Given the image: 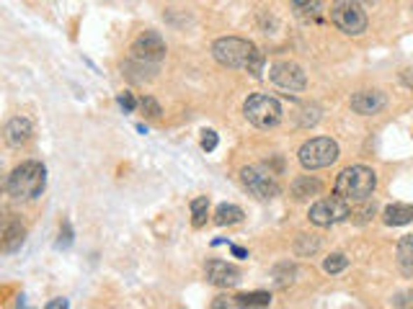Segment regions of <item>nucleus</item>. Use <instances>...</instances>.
<instances>
[{"label": "nucleus", "mask_w": 413, "mask_h": 309, "mask_svg": "<svg viewBox=\"0 0 413 309\" xmlns=\"http://www.w3.org/2000/svg\"><path fill=\"white\" fill-rule=\"evenodd\" d=\"M212 55L223 67L230 70H248L253 78H261L264 73V52H258L248 39L238 36H225L212 44Z\"/></svg>", "instance_id": "1"}, {"label": "nucleus", "mask_w": 413, "mask_h": 309, "mask_svg": "<svg viewBox=\"0 0 413 309\" xmlns=\"http://www.w3.org/2000/svg\"><path fill=\"white\" fill-rule=\"evenodd\" d=\"M47 186V168L36 160H29V163H21L16 171L10 173L8 180H6V191L13 199H21V201H31L36 196H41Z\"/></svg>", "instance_id": "2"}, {"label": "nucleus", "mask_w": 413, "mask_h": 309, "mask_svg": "<svg viewBox=\"0 0 413 309\" xmlns=\"http://www.w3.org/2000/svg\"><path fill=\"white\" fill-rule=\"evenodd\" d=\"M377 186V175L367 165H351L346 171H341L336 178V194L349 199V201H370Z\"/></svg>", "instance_id": "3"}, {"label": "nucleus", "mask_w": 413, "mask_h": 309, "mask_svg": "<svg viewBox=\"0 0 413 309\" xmlns=\"http://www.w3.org/2000/svg\"><path fill=\"white\" fill-rule=\"evenodd\" d=\"M298 157L305 171H321V168H328L339 160V145L328 137L307 139L305 145L300 147Z\"/></svg>", "instance_id": "4"}, {"label": "nucleus", "mask_w": 413, "mask_h": 309, "mask_svg": "<svg viewBox=\"0 0 413 309\" xmlns=\"http://www.w3.org/2000/svg\"><path fill=\"white\" fill-rule=\"evenodd\" d=\"M243 114L258 129H272V127H276L281 122L279 101L272 96H264V93H253L248 98L246 106H243Z\"/></svg>", "instance_id": "5"}, {"label": "nucleus", "mask_w": 413, "mask_h": 309, "mask_svg": "<svg viewBox=\"0 0 413 309\" xmlns=\"http://www.w3.org/2000/svg\"><path fill=\"white\" fill-rule=\"evenodd\" d=\"M330 21L349 36H359L367 31V13L356 0H333Z\"/></svg>", "instance_id": "6"}, {"label": "nucleus", "mask_w": 413, "mask_h": 309, "mask_svg": "<svg viewBox=\"0 0 413 309\" xmlns=\"http://www.w3.org/2000/svg\"><path fill=\"white\" fill-rule=\"evenodd\" d=\"M351 214V201L344 199V196H326L321 201H315L310 206V222L318 224V227H330V224H339Z\"/></svg>", "instance_id": "7"}, {"label": "nucleus", "mask_w": 413, "mask_h": 309, "mask_svg": "<svg viewBox=\"0 0 413 309\" xmlns=\"http://www.w3.org/2000/svg\"><path fill=\"white\" fill-rule=\"evenodd\" d=\"M240 180H243V186L256 196V199H274V196H279V191H281L276 178H274V173L264 171L261 165L243 168V171H240Z\"/></svg>", "instance_id": "8"}, {"label": "nucleus", "mask_w": 413, "mask_h": 309, "mask_svg": "<svg viewBox=\"0 0 413 309\" xmlns=\"http://www.w3.org/2000/svg\"><path fill=\"white\" fill-rule=\"evenodd\" d=\"M269 75H272L274 85L279 90H287V93H300V90H305V85H307V78H305V73H302V67L295 65V62H276Z\"/></svg>", "instance_id": "9"}, {"label": "nucleus", "mask_w": 413, "mask_h": 309, "mask_svg": "<svg viewBox=\"0 0 413 309\" xmlns=\"http://www.w3.org/2000/svg\"><path fill=\"white\" fill-rule=\"evenodd\" d=\"M134 59H145V62H160L165 57V41L158 31H142L132 44Z\"/></svg>", "instance_id": "10"}, {"label": "nucleus", "mask_w": 413, "mask_h": 309, "mask_svg": "<svg viewBox=\"0 0 413 309\" xmlns=\"http://www.w3.org/2000/svg\"><path fill=\"white\" fill-rule=\"evenodd\" d=\"M385 106H388V98H385V93H380V90H359V93L351 96V108L362 116L380 114Z\"/></svg>", "instance_id": "11"}, {"label": "nucleus", "mask_w": 413, "mask_h": 309, "mask_svg": "<svg viewBox=\"0 0 413 309\" xmlns=\"http://www.w3.org/2000/svg\"><path fill=\"white\" fill-rule=\"evenodd\" d=\"M204 273H206V281H209V284L223 286V289H230V286H235L240 281V271L225 261H209L206 263Z\"/></svg>", "instance_id": "12"}, {"label": "nucleus", "mask_w": 413, "mask_h": 309, "mask_svg": "<svg viewBox=\"0 0 413 309\" xmlns=\"http://www.w3.org/2000/svg\"><path fill=\"white\" fill-rule=\"evenodd\" d=\"M31 134H34V127L26 116H16V119H10V122L6 124V142H8L10 147L26 145V142L31 139Z\"/></svg>", "instance_id": "13"}, {"label": "nucleus", "mask_w": 413, "mask_h": 309, "mask_svg": "<svg viewBox=\"0 0 413 309\" xmlns=\"http://www.w3.org/2000/svg\"><path fill=\"white\" fill-rule=\"evenodd\" d=\"M321 191H323V183L318 178H313V175H300V178H295L292 188H289V194H292L295 201H307V199L318 196Z\"/></svg>", "instance_id": "14"}, {"label": "nucleus", "mask_w": 413, "mask_h": 309, "mask_svg": "<svg viewBox=\"0 0 413 309\" xmlns=\"http://www.w3.org/2000/svg\"><path fill=\"white\" fill-rule=\"evenodd\" d=\"M382 220L388 227H403L413 222V203H390L382 212Z\"/></svg>", "instance_id": "15"}, {"label": "nucleus", "mask_w": 413, "mask_h": 309, "mask_svg": "<svg viewBox=\"0 0 413 309\" xmlns=\"http://www.w3.org/2000/svg\"><path fill=\"white\" fill-rule=\"evenodd\" d=\"M24 235L26 229L18 220H10L3 229V252H16L21 245H24Z\"/></svg>", "instance_id": "16"}, {"label": "nucleus", "mask_w": 413, "mask_h": 309, "mask_svg": "<svg viewBox=\"0 0 413 309\" xmlns=\"http://www.w3.org/2000/svg\"><path fill=\"white\" fill-rule=\"evenodd\" d=\"M292 10L300 21H318L323 10V0H292Z\"/></svg>", "instance_id": "17"}, {"label": "nucleus", "mask_w": 413, "mask_h": 309, "mask_svg": "<svg viewBox=\"0 0 413 309\" xmlns=\"http://www.w3.org/2000/svg\"><path fill=\"white\" fill-rule=\"evenodd\" d=\"M398 266L405 276H413V235L400 237L398 243Z\"/></svg>", "instance_id": "18"}, {"label": "nucleus", "mask_w": 413, "mask_h": 309, "mask_svg": "<svg viewBox=\"0 0 413 309\" xmlns=\"http://www.w3.org/2000/svg\"><path fill=\"white\" fill-rule=\"evenodd\" d=\"M145 65H148L145 59H134V62H124L122 70H124V75H127L130 80L142 82V80H150V78L155 75V67H145Z\"/></svg>", "instance_id": "19"}, {"label": "nucleus", "mask_w": 413, "mask_h": 309, "mask_svg": "<svg viewBox=\"0 0 413 309\" xmlns=\"http://www.w3.org/2000/svg\"><path fill=\"white\" fill-rule=\"evenodd\" d=\"M240 220H243V209L240 206H235V203H220L217 206L215 222L220 227H225V224H238Z\"/></svg>", "instance_id": "20"}, {"label": "nucleus", "mask_w": 413, "mask_h": 309, "mask_svg": "<svg viewBox=\"0 0 413 309\" xmlns=\"http://www.w3.org/2000/svg\"><path fill=\"white\" fill-rule=\"evenodd\" d=\"M269 304H272V294H264V292L235 296V307H269Z\"/></svg>", "instance_id": "21"}, {"label": "nucleus", "mask_w": 413, "mask_h": 309, "mask_svg": "<svg viewBox=\"0 0 413 309\" xmlns=\"http://www.w3.org/2000/svg\"><path fill=\"white\" fill-rule=\"evenodd\" d=\"M206 214H209V199L206 196H199L191 201V217H194V227H202L206 222Z\"/></svg>", "instance_id": "22"}, {"label": "nucleus", "mask_w": 413, "mask_h": 309, "mask_svg": "<svg viewBox=\"0 0 413 309\" xmlns=\"http://www.w3.org/2000/svg\"><path fill=\"white\" fill-rule=\"evenodd\" d=\"M318 247H321V240L315 235H300L298 243H295L298 255H313V252H318Z\"/></svg>", "instance_id": "23"}, {"label": "nucleus", "mask_w": 413, "mask_h": 309, "mask_svg": "<svg viewBox=\"0 0 413 309\" xmlns=\"http://www.w3.org/2000/svg\"><path fill=\"white\" fill-rule=\"evenodd\" d=\"M346 266H349V258H346V255H344V252H333L328 261L323 263V271L333 276V273H341V271L346 268Z\"/></svg>", "instance_id": "24"}, {"label": "nucleus", "mask_w": 413, "mask_h": 309, "mask_svg": "<svg viewBox=\"0 0 413 309\" xmlns=\"http://www.w3.org/2000/svg\"><path fill=\"white\" fill-rule=\"evenodd\" d=\"M140 108L145 111L148 116H160V103H158L155 98H150V96H145L140 101Z\"/></svg>", "instance_id": "25"}, {"label": "nucleus", "mask_w": 413, "mask_h": 309, "mask_svg": "<svg viewBox=\"0 0 413 309\" xmlns=\"http://www.w3.org/2000/svg\"><path fill=\"white\" fill-rule=\"evenodd\" d=\"M349 217H354V222H359V224H364V222L370 220V217H374V203H367V206H362L359 212H351Z\"/></svg>", "instance_id": "26"}, {"label": "nucleus", "mask_w": 413, "mask_h": 309, "mask_svg": "<svg viewBox=\"0 0 413 309\" xmlns=\"http://www.w3.org/2000/svg\"><path fill=\"white\" fill-rule=\"evenodd\" d=\"M73 245V227L70 224H62V229H59V240H57V247H70Z\"/></svg>", "instance_id": "27"}, {"label": "nucleus", "mask_w": 413, "mask_h": 309, "mask_svg": "<svg viewBox=\"0 0 413 309\" xmlns=\"http://www.w3.org/2000/svg\"><path fill=\"white\" fill-rule=\"evenodd\" d=\"M215 147H217V134L212 129H206L204 137H202V150H204V152H212Z\"/></svg>", "instance_id": "28"}, {"label": "nucleus", "mask_w": 413, "mask_h": 309, "mask_svg": "<svg viewBox=\"0 0 413 309\" xmlns=\"http://www.w3.org/2000/svg\"><path fill=\"white\" fill-rule=\"evenodd\" d=\"M116 101H119V106H122L127 114H130V111H134V106H137V101L132 98V93H119V98H116Z\"/></svg>", "instance_id": "29"}, {"label": "nucleus", "mask_w": 413, "mask_h": 309, "mask_svg": "<svg viewBox=\"0 0 413 309\" xmlns=\"http://www.w3.org/2000/svg\"><path fill=\"white\" fill-rule=\"evenodd\" d=\"M225 307H235V301H230L227 296H217V299L212 301V309H225Z\"/></svg>", "instance_id": "30"}, {"label": "nucleus", "mask_w": 413, "mask_h": 309, "mask_svg": "<svg viewBox=\"0 0 413 309\" xmlns=\"http://www.w3.org/2000/svg\"><path fill=\"white\" fill-rule=\"evenodd\" d=\"M400 80H403V85H408V88H413V70H405V73L400 75Z\"/></svg>", "instance_id": "31"}, {"label": "nucleus", "mask_w": 413, "mask_h": 309, "mask_svg": "<svg viewBox=\"0 0 413 309\" xmlns=\"http://www.w3.org/2000/svg\"><path fill=\"white\" fill-rule=\"evenodd\" d=\"M67 307V299H55L47 304V309H65Z\"/></svg>", "instance_id": "32"}, {"label": "nucleus", "mask_w": 413, "mask_h": 309, "mask_svg": "<svg viewBox=\"0 0 413 309\" xmlns=\"http://www.w3.org/2000/svg\"><path fill=\"white\" fill-rule=\"evenodd\" d=\"M230 250H232V255H235V258H246V255H248V252L243 250V247H238V245H232Z\"/></svg>", "instance_id": "33"}]
</instances>
